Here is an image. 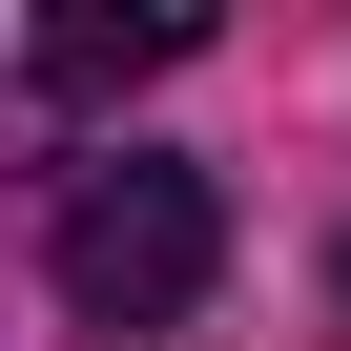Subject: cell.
I'll return each instance as SVG.
<instances>
[{
  "instance_id": "1",
  "label": "cell",
  "mask_w": 351,
  "mask_h": 351,
  "mask_svg": "<svg viewBox=\"0 0 351 351\" xmlns=\"http://www.w3.org/2000/svg\"><path fill=\"white\" fill-rule=\"evenodd\" d=\"M228 269V207H207V165H83L62 186V289L104 330H165V310H207Z\"/></svg>"
},
{
  "instance_id": "2",
  "label": "cell",
  "mask_w": 351,
  "mask_h": 351,
  "mask_svg": "<svg viewBox=\"0 0 351 351\" xmlns=\"http://www.w3.org/2000/svg\"><path fill=\"white\" fill-rule=\"evenodd\" d=\"M186 42H207V21H165V0H62V21H42V83L104 104V83H165Z\"/></svg>"
}]
</instances>
